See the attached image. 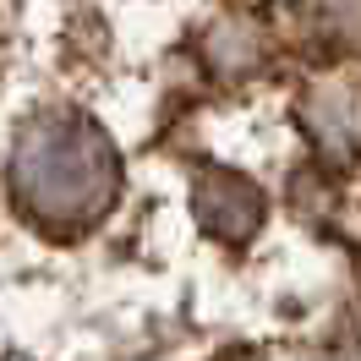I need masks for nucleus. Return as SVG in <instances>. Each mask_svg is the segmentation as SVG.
Segmentation results:
<instances>
[{"instance_id": "1", "label": "nucleus", "mask_w": 361, "mask_h": 361, "mask_svg": "<svg viewBox=\"0 0 361 361\" xmlns=\"http://www.w3.org/2000/svg\"><path fill=\"white\" fill-rule=\"evenodd\" d=\"M6 180L27 225L49 235H82L121 197V154L99 121L77 110H49L17 132Z\"/></svg>"}, {"instance_id": "2", "label": "nucleus", "mask_w": 361, "mask_h": 361, "mask_svg": "<svg viewBox=\"0 0 361 361\" xmlns=\"http://www.w3.org/2000/svg\"><path fill=\"white\" fill-rule=\"evenodd\" d=\"M192 214H197V225L214 241L247 247L263 230V219H269V197H263V186L252 176L230 170V164H197V176H192Z\"/></svg>"}, {"instance_id": "3", "label": "nucleus", "mask_w": 361, "mask_h": 361, "mask_svg": "<svg viewBox=\"0 0 361 361\" xmlns=\"http://www.w3.org/2000/svg\"><path fill=\"white\" fill-rule=\"evenodd\" d=\"M307 137L329 154H361V88L356 82H317L301 99Z\"/></svg>"}, {"instance_id": "4", "label": "nucleus", "mask_w": 361, "mask_h": 361, "mask_svg": "<svg viewBox=\"0 0 361 361\" xmlns=\"http://www.w3.org/2000/svg\"><path fill=\"white\" fill-rule=\"evenodd\" d=\"M6 361H27V356H6Z\"/></svg>"}]
</instances>
